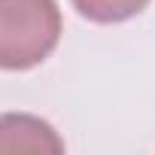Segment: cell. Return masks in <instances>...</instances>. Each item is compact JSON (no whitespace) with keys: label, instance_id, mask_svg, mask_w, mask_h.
<instances>
[{"label":"cell","instance_id":"6da1fadb","mask_svg":"<svg viewBox=\"0 0 155 155\" xmlns=\"http://www.w3.org/2000/svg\"><path fill=\"white\" fill-rule=\"evenodd\" d=\"M58 0H0V70L40 67L61 40Z\"/></svg>","mask_w":155,"mask_h":155},{"label":"cell","instance_id":"7a4b0ae2","mask_svg":"<svg viewBox=\"0 0 155 155\" xmlns=\"http://www.w3.org/2000/svg\"><path fill=\"white\" fill-rule=\"evenodd\" d=\"M15 152H64L61 134L40 116L31 113H0V155Z\"/></svg>","mask_w":155,"mask_h":155},{"label":"cell","instance_id":"3957f363","mask_svg":"<svg viewBox=\"0 0 155 155\" xmlns=\"http://www.w3.org/2000/svg\"><path fill=\"white\" fill-rule=\"evenodd\" d=\"M73 9L94 25H122L137 18L149 0H70Z\"/></svg>","mask_w":155,"mask_h":155}]
</instances>
